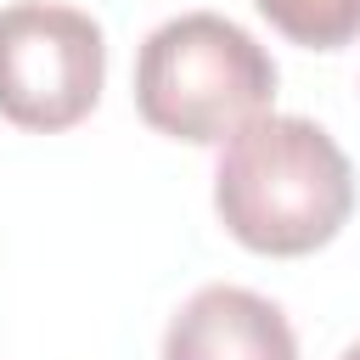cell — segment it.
<instances>
[{
	"label": "cell",
	"mask_w": 360,
	"mask_h": 360,
	"mask_svg": "<svg viewBox=\"0 0 360 360\" xmlns=\"http://www.w3.org/2000/svg\"><path fill=\"white\" fill-rule=\"evenodd\" d=\"M214 214L248 253L304 259L349 225L354 169L315 118L264 112L225 141L214 163Z\"/></svg>",
	"instance_id": "obj_1"
},
{
	"label": "cell",
	"mask_w": 360,
	"mask_h": 360,
	"mask_svg": "<svg viewBox=\"0 0 360 360\" xmlns=\"http://www.w3.org/2000/svg\"><path fill=\"white\" fill-rule=\"evenodd\" d=\"M270 51L219 11H180L135 51V112L186 146H225L276 101Z\"/></svg>",
	"instance_id": "obj_2"
},
{
	"label": "cell",
	"mask_w": 360,
	"mask_h": 360,
	"mask_svg": "<svg viewBox=\"0 0 360 360\" xmlns=\"http://www.w3.org/2000/svg\"><path fill=\"white\" fill-rule=\"evenodd\" d=\"M107 84V34L62 0L0 6V118L34 135L84 124Z\"/></svg>",
	"instance_id": "obj_3"
},
{
	"label": "cell",
	"mask_w": 360,
	"mask_h": 360,
	"mask_svg": "<svg viewBox=\"0 0 360 360\" xmlns=\"http://www.w3.org/2000/svg\"><path fill=\"white\" fill-rule=\"evenodd\" d=\"M163 360H298V338L281 304H270L264 292L208 281L174 309Z\"/></svg>",
	"instance_id": "obj_4"
},
{
	"label": "cell",
	"mask_w": 360,
	"mask_h": 360,
	"mask_svg": "<svg viewBox=\"0 0 360 360\" xmlns=\"http://www.w3.org/2000/svg\"><path fill=\"white\" fill-rule=\"evenodd\" d=\"M259 17L304 45V51H343L349 39H360V0H253Z\"/></svg>",
	"instance_id": "obj_5"
},
{
	"label": "cell",
	"mask_w": 360,
	"mask_h": 360,
	"mask_svg": "<svg viewBox=\"0 0 360 360\" xmlns=\"http://www.w3.org/2000/svg\"><path fill=\"white\" fill-rule=\"evenodd\" d=\"M338 360H360V343H349V349H343V354H338Z\"/></svg>",
	"instance_id": "obj_6"
}]
</instances>
